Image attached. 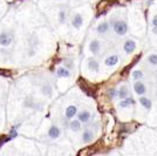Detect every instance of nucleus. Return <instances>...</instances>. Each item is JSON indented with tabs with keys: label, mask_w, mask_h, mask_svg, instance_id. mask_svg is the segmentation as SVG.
I'll list each match as a JSON object with an SVG mask.
<instances>
[{
	"label": "nucleus",
	"mask_w": 157,
	"mask_h": 156,
	"mask_svg": "<svg viewBox=\"0 0 157 156\" xmlns=\"http://www.w3.org/2000/svg\"><path fill=\"white\" fill-rule=\"evenodd\" d=\"M113 27H114V31H115V33L117 35H125L127 32H128V25H127V22L123 21V20L115 21Z\"/></svg>",
	"instance_id": "f257e3e1"
},
{
	"label": "nucleus",
	"mask_w": 157,
	"mask_h": 156,
	"mask_svg": "<svg viewBox=\"0 0 157 156\" xmlns=\"http://www.w3.org/2000/svg\"><path fill=\"white\" fill-rule=\"evenodd\" d=\"M14 40V35L12 32H7V31H4V32L0 34V46L2 47H7L10 46Z\"/></svg>",
	"instance_id": "f03ea898"
},
{
	"label": "nucleus",
	"mask_w": 157,
	"mask_h": 156,
	"mask_svg": "<svg viewBox=\"0 0 157 156\" xmlns=\"http://www.w3.org/2000/svg\"><path fill=\"white\" fill-rule=\"evenodd\" d=\"M134 91H135V93H136L137 95L142 96V95L145 94V92H147V87H145V85H144L143 82H141L140 80H137V81L134 84Z\"/></svg>",
	"instance_id": "7ed1b4c3"
},
{
	"label": "nucleus",
	"mask_w": 157,
	"mask_h": 156,
	"mask_svg": "<svg viewBox=\"0 0 157 156\" xmlns=\"http://www.w3.org/2000/svg\"><path fill=\"white\" fill-rule=\"evenodd\" d=\"M76 115H78V107H76V106L71 104V106H68V107L66 108V111H65L66 119L71 120V119H73V117L76 116Z\"/></svg>",
	"instance_id": "20e7f679"
},
{
	"label": "nucleus",
	"mask_w": 157,
	"mask_h": 156,
	"mask_svg": "<svg viewBox=\"0 0 157 156\" xmlns=\"http://www.w3.org/2000/svg\"><path fill=\"white\" fill-rule=\"evenodd\" d=\"M136 48V42L134 40H127L124 42V46H123V49L127 54H131V53L135 51Z\"/></svg>",
	"instance_id": "39448f33"
},
{
	"label": "nucleus",
	"mask_w": 157,
	"mask_h": 156,
	"mask_svg": "<svg viewBox=\"0 0 157 156\" xmlns=\"http://www.w3.org/2000/svg\"><path fill=\"white\" fill-rule=\"evenodd\" d=\"M72 25L74 28H76V29H78V28H81V26L83 25V17L81 15V14H75L74 15V18H73L72 20Z\"/></svg>",
	"instance_id": "423d86ee"
},
{
	"label": "nucleus",
	"mask_w": 157,
	"mask_h": 156,
	"mask_svg": "<svg viewBox=\"0 0 157 156\" xmlns=\"http://www.w3.org/2000/svg\"><path fill=\"white\" fill-rule=\"evenodd\" d=\"M60 134H61V130L58 126H55V124H53L52 127L48 129V136L53 138V140H55V138H58L60 136Z\"/></svg>",
	"instance_id": "0eeeda50"
},
{
	"label": "nucleus",
	"mask_w": 157,
	"mask_h": 156,
	"mask_svg": "<svg viewBox=\"0 0 157 156\" xmlns=\"http://www.w3.org/2000/svg\"><path fill=\"white\" fill-rule=\"evenodd\" d=\"M69 71L71 69H68L65 66H60V67H58V69H56V75L59 78H69L71 76V72Z\"/></svg>",
	"instance_id": "6e6552de"
},
{
	"label": "nucleus",
	"mask_w": 157,
	"mask_h": 156,
	"mask_svg": "<svg viewBox=\"0 0 157 156\" xmlns=\"http://www.w3.org/2000/svg\"><path fill=\"white\" fill-rule=\"evenodd\" d=\"M89 51L93 54H98L101 51V42L98 40H93L92 42L89 44Z\"/></svg>",
	"instance_id": "1a4fd4ad"
},
{
	"label": "nucleus",
	"mask_w": 157,
	"mask_h": 156,
	"mask_svg": "<svg viewBox=\"0 0 157 156\" xmlns=\"http://www.w3.org/2000/svg\"><path fill=\"white\" fill-rule=\"evenodd\" d=\"M90 116H92L90 113L87 111H82L78 114V119L82 122V123H87V122L90 120Z\"/></svg>",
	"instance_id": "9d476101"
},
{
	"label": "nucleus",
	"mask_w": 157,
	"mask_h": 156,
	"mask_svg": "<svg viewBox=\"0 0 157 156\" xmlns=\"http://www.w3.org/2000/svg\"><path fill=\"white\" fill-rule=\"evenodd\" d=\"M118 62V57L117 55H110L105 60V65L108 67H113V66H116Z\"/></svg>",
	"instance_id": "9b49d317"
},
{
	"label": "nucleus",
	"mask_w": 157,
	"mask_h": 156,
	"mask_svg": "<svg viewBox=\"0 0 157 156\" xmlns=\"http://www.w3.org/2000/svg\"><path fill=\"white\" fill-rule=\"evenodd\" d=\"M93 137H94V134H93L92 130L90 129L85 130V131H83V134H82V142L89 143L93 140Z\"/></svg>",
	"instance_id": "f8f14e48"
},
{
	"label": "nucleus",
	"mask_w": 157,
	"mask_h": 156,
	"mask_svg": "<svg viewBox=\"0 0 157 156\" xmlns=\"http://www.w3.org/2000/svg\"><path fill=\"white\" fill-rule=\"evenodd\" d=\"M140 103L142 104V107L143 108H145V109H151V107H152V103H151V100L150 99H148V98H145V96H141L140 98Z\"/></svg>",
	"instance_id": "ddd939ff"
},
{
	"label": "nucleus",
	"mask_w": 157,
	"mask_h": 156,
	"mask_svg": "<svg viewBox=\"0 0 157 156\" xmlns=\"http://www.w3.org/2000/svg\"><path fill=\"white\" fill-rule=\"evenodd\" d=\"M134 103H135V102H134V100L131 98H125V99H122V100L120 101L118 106H120L121 108H128V107L132 106Z\"/></svg>",
	"instance_id": "4468645a"
},
{
	"label": "nucleus",
	"mask_w": 157,
	"mask_h": 156,
	"mask_svg": "<svg viewBox=\"0 0 157 156\" xmlns=\"http://www.w3.org/2000/svg\"><path fill=\"white\" fill-rule=\"evenodd\" d=\"M81 124H82V122L78 119V120H72L71 123H69V128H71L72 131H78L81 129Z\"/></svg>",
	"instance_id": "2eb2a0df"
},
{
	"label": "nucleus",
	"mask_w": 157,
	"mask_h": 156,
	"mask_svg": "<svg viewBox=\"0 0 157 156\" xmlns=\"http://www.w3.org/2000/svg\"><path fill=\"white\" fill-rule=\"evenodd\" d=\"M109 31V24L108 22H102L100 24L98 27H96V32L100 33V34H105V33Z\"/></svg>",
	"instance_id": "dca6fc26"
},
{
	"label": "nucleus",
	"mask_w": 157,
	"mask_h": 156,
	"mask_svg": "<svg viewBox=\"0 0 157 156\" xmlns=\"http://www.w3.org/2000/svg\"><path fill=\"white\" fill-rule=\"evenodd\" d=\"M88 68L93 72H98V60H95V59H88Z\"/></svg>",
	"instance_id": "f3484780"
},
{
	"label": "nucleus",
	"mask_w": 157,
	"mask_h": 156,
	"mask_svg": "<svg viewBox=\"0 0 157 156\" xmlns=\"http://www.w3.org/2000/svg\"><path fill=\"white\" fill-rule=\"evenodd\" d=\"M128 95H129V91H128V87L127 86H122L117 92V96L120 99H125L128 98Z\"/></svg>",
	"instance_id": "a211bd4d"
},
{
	"label": "nucleus",
	"mask_w": 157,
	"mask_h": 156,
	"mask_svg": "<svg viewBox=\"0 0 157 156\" xmlns=\"http://www.w3.org/2000/svg\"><path fill=\"white\" fill-rule=\"evenodd\" d=\"M52 87L48 85H45L41 87V93L44 94V95H46V96H51L52 95Z\"/></svg>",
	"instance_id": "6ab92c4d"
},
{
	"label": "nucleus",
	"mask_w": 157,
	"mask_h": 156,
	"mask_svg": "<svg viewBox=\"0 0 157 156\" xmlns=\"http://www.w3.org/2000/svg\"><path fill=\"white\" fill-rule=\"evenodd\" d=\"M142 78H143V73H142L141 71H134L132 72V79H134L135 81L141 80Z\"/></svg>",
	"instance_id": "aec40b11"
},
{
	"label": "nucleus",
	"mask_w": 157,
	"mask_h": 156,
	"mask_svg": "<svg viewBox=\"0 0 157 156\" xmlns=\"http://www.w3.org/2000/svg\"><path fill=\"white\" fill-rule=\"evenodd\" d=\"M148 61H149V64H150V65L157 66V54H151V55H149Z\"/></svg>",
	"instance_id": "412c9836"
},
{
	"label": "nucleus",
	"mask_w": 157,
	"mask_h": 156,
	"mask_svg": "<svg viewBox=\"0 0 157 156\" xmlns=\"http://www.w3.org/2000/svg\"><path fill=\"white\" fill-rule=\"evenodd\" d=\"M58 15H59L60 24H65V22H66V19H67V15H66V12H65V11H60Z\"/></svg>",
	"instance_id": "4be33fe9"
},
{
	"label": "nucleus",
	"mask_w": 157,
	"mask_h": 156,
	"mask_svg": "<svg viewBox=\"0 0 157 156\" xmlns=\"http://www.w3.org/2000/svg\"><path fill=\"white\" fill-rule=\"evenodd\" d=\"M65 67H67L68 69H73L74 65H73L72 60H65Z\"/></svg>",
	"instance_id": "5701e85b"
},
{
	"label": "nucleus",
	"mask_w": 157,
	"mask_h": 156,
	"mask_svg": "<svg viewBox=\"0 0 157 156\" xmlns=\"http://www.w3.org/2000/svg\"><path fill=\"white\" fill-rule=\"evenodd\" d=\"M152 25H154V26H157V14L152 18Z\"/></svg>",
	"instance_id": "b1692460"
},
{
	"label": "nucleus",
	"mask_w": 157,
	"mask_h": 156,
	"mask_svg": "<svg viewBox=\"0 0 157 156\" xmlns=\"http://www.w3.org/2000/svg\"><path fill=\"white\" fill-rule=\"evenodd\" d=\"M115 94H116V91H115V89H110V92H109V95H110L111 98H113Z\"/></svg>",
	"instance_id": "393cba45"
},
{
	"label": "nucleus",
	"mask_w": 157,
	"mask_h": 156,
	"mask_svg": "<svg viewBox=\"0 0 157 156\" xmlns=\"http://www.w3.org/2000/svg\"><path fill=\"white\" fill-rule=\"evenodd\" d=\"M152 32L155 33V34H157V26H154V28H152Z\"/></svg>",
	"instance_id": "a878e982"
},
{
	"label": "nucleus",
	"mask_w": 157,
	"mask_h": 156,
	"mask_svg": "<svg viewBox=\"0 0 157 156\" xmlns=\"http://www.w3.org/2000/svg\"><path fill=\"white\" fill-rule=\"evenodd\" d=\"M59 1H62V0H59Z\"/></svg>",
	"instance_id": "bb28decb"
}]
</instances>
